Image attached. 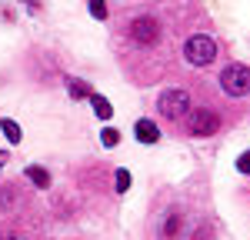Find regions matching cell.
Instances as JSON below:
<instances>
[{
	"label": "cell",
	"mask_w": 250,
	"mask_h": 240,
	"mask_svg": "<svg viewBox=\"0 0 250 240\" xmlns=\"http://www.w3.org/2000/svg\"><path fill=\"white\" fill-rule=\"evenodd\" d=\"M184 57H187V63H193V67H207V63H213V57H217V40L207 37V34H193V37L184 43Z\"/></svg>",
	"instance_id": "6da1fadb"
},
{
	"label": "cell",
	"mask_w": 250,
	"mask_h": 240,
	"mask_svg": "<svg viewBox=\"0 0 250 240\" xmlns=\"http://www.w3.org/2000/svg\"><path fill=\"white\" fill-rule=\"evenodd\" d=\"M220 87H224V94H230V97H247L250 94V67H244V63L224 67Z\"/></svg>",
	"instance_id": "7a4b0ae2"
},
{
	"label": "cell",
	"mask_w": 250,
	"mask_h": 240,
	"mask_svg": "<svg viewBox=\"0 0 250 240\" xmlns=\"http://www.w3.org/2000/svg\"><path fill=\"white\" fill-rule=\"evenodd\" d=\"M157 110H160V117H167V120L184 117L190 110V94L187 90H164L157 97Z\"/></svg>",
	"instance_id": "3957f363"
},
{
	"label": "cell",
	"mask_w": 250,
	"mask_h": 240,
	"mask_svg": "<svg viewBox=\"0 0 250 240\" xmlns=\"http://www.w3.org/2000/svg\"><path fill=\"white\" fill-rule=\"evenodd\" d=\"M130 40L140 43V47L157 43V40H160V23H157L154 17H137L134 23H130Z\"/></svg>",
	"instance_id": "277c9868"
},
{
	"label": "cell",
	"mask_w": 250,
	"mask_h": 240,
	"mask_svg": "<svg viewBox=\"0 0 250 240\" xmlns=\"http://www.w3.org/2000/svg\"><path fill=\"white\" fill-rule=\"evenodd\" d=\"M220 130V117L213 110H193L190 114V134L193 137H210Z\"/></svg>",
	"instance_id": "5b68a950"
},
{
	"label": "cell",
	"mask_w": 250,
	"mask_h": 240,
	"mask_svg": "<svg viewBox=\"0 0 250 240\" xmlns=\"http://www.w3.org/2000/svg\"><path fill=\"white\" fill-rule=\"evenodd\" d=\"M134 134H137V140H140V143H157V140H160V130H157L154 120H137Z\"/></svg>",
	"instance_id": "8992f818"
},
{
	"label": "cell",
	"mask_w": 250,
	"mask_h": 240,
	"mask_svg": "<svg viewBox=\"0 0 250 240\" xmlns=\"http://www.w3.org/2000/svg\"><path fill=\"white\" fill-rule=\"evenodd\" d=\"M27 177H30V183H37V187H50V174L43 170V167H27Z\"/></svg>",
	"instance_id": "52a82bcc"
},
{
	"label": "cell",
	"mask_w": 250,
	"mask_h": 240,
	"mask_svg": "<svg viewBox=\"0 0 250 240\" xmlns=\"http://www.w3.org/2000/svg\"><path fill=\"white\" fill-rule=\"evenodd\" d=\"M90 103H94V110H97V117H100V120H110L114 110H110V103L100 97V94H90Z\"/></svg>",
	"instance_id": "ba28073f"
},
{
	"label": "cell",
	"mask_w": 250,
	"mask_h": 240,
	"mask_svg": "<svg viewBox=\"0 0 250 240\" xmlns=\"http://www.w3.org/2000/svg\"><path fill=\"white\" fill-rule=\"evenodd\" d=\"M0 130L7 134V140H10V143H20V137H23V134H20V127H17V123H14L10 117H7V120H0Z\"/></svg>",
	"instance_id": "9c48e42d"
},
{
	"label": "cell",
	"mask_w": 250,
	"mask_h": 240,
	"mask_svg": "<svg viewBox=\"0 0 250 240\" xmlns=\"http://www.w3.org/2000/svg\"><path fill=\"white\" fill-rule=\"evenodd\" d=\"M67 87H70V97H74V100H87L90 94H94V90H90L87 83H80V80H70Z\"/></svg>",
	"instance_id": "30bf717a"
},
{
	"label": "cell",
	"mask_w": 250,
	"mask_h": 240,
	"mask_svg": "<svg viewBox=\"0 0 250 240\" xmlns=\"http://www.w3.org/2000/svg\"><path fill=\"white\" fill-rule=\"evenodd\" d=\"M177 234H180V217H177V214H170V217L164 220V237H167V240H173Z\"/></svg>",
	"instance_id": "8fae6325"
},
{
	"label": "cell",
	"mask_w": 250,
	"mask_h": 240,
	"mask_svg": "<svg viewBox=\"0 0 250 240\" xmlns=\"http://www.w3.org/2000/svg\"><path fill=\"white\" fill-rule=\"evenodd\" d=\"M100 143H104V147H117V143H120V130H114V127H104Z\"/></svg>",
	"instance_id": "7c38bea8"
},
{
	"label": "cell",
	"mask_w": 250,
	"mask_h": 240,
	"mask_svg": "<svg viewBox=\"0 0 250 240\" xmlns=\"http://www.w3.org/2000/svg\"><path fill=\"white\" fill-rule=\"evenodd\" d=\"M90 14H94L97 20H107V3H104V0H90Z\"/></svg>",
	"instance_id": "4fadbf2b"
},
{
	"label": "cell",
	"mask_w": 250,
	"mask_h": 240,
	"mask_svg": "<svg viewBox=\"0 0 250 240\" xmlns=\"http://www.w3.org/2000/svg\"><path fill=\"white\" fill-rule=\"evenodd\" d=\"M127 187H130V170H117V190L124 194Z\"/></svg>",
	"instance_id": "5bb4252c"
},
{
	"label": "cell",
	"mask_w": 250,
	"mask_h": 240,
	"mask_svg": "<svg viewBox=\"0 0 250 240\" xmlns=\"http://www.w3.org/2000/svg\"><path fill=\"white\" fill-rule=\"evenodd\" d=\"M237 170H240V174H250V150L237 157Z\"/></svg>",
	"instance_id": "9a60e30c"
},
{
	"label": "cell",
	"mask_w": 250,
	"mask_h": 240,
	"mask_svg": "<svg viewBox=\"0 0 250 240\" xmlns=\"http://www.w3.org/2000/svg\"><path fill=\"white\" fill-rule=\"evenodd\" d=\"M0 240H23V237H20V234H14V230H3V234H0Z\"/></svg>",
	"instance_id": "2e32d148"
},
{
	"label": "cell",
	"mask_w": 250,
	"mask_h": 240,
	"mask_svg": "<svg viewBox=\"0 0 250 240\" xmlns=\"http://www.w3.org/2000/svg\"><path fill=\"white\" fill-rule=\"evenodd\" d=\"M7 160H10V154H7V150H0V167H3Z\"/></svg>",
	"instance_id": "e0dca14e"
},
{
	"label": "cell",
	"mask_w": 250,
	"mask_h": 240,
	"mask_svg": "<svg viewBox=\"0 0 250 240\" xmlns=\"http://www.w3.org/2000/svg\"><path fill=\"white\" fill-rule=\"evenodd\" d=\"M193 240H210V234H207V230H200V234H197Z\"/></svg>",
	"instance_id": "ac0fdd59"
}]
</instances>
